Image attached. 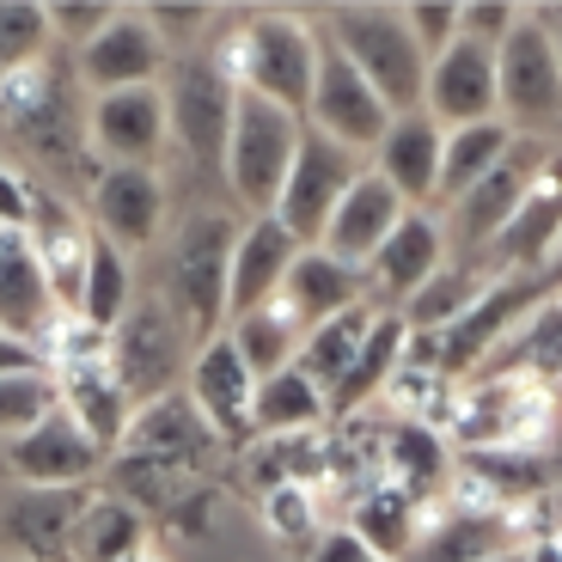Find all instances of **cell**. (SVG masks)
I'll list each match as a JSON object with an SVG mask.
<instances>
[{
  "label": "cell",
  "mask_w": 562,
  "mask_h": 562,
  "mask_svg": "<svg viewBox=\"0 0 562 562\" xmlns=\"http://www.w3.org/2000/svg\"><path fill=\"white\" fill-rule=\"evenodd\" d=\"M318 43L324 37L300 13H251L239 31L221 37L214 61L226 68V80L239 86V92L306 116L312 80H318Z\"/></svg>",
  "instance_id": "obj_1"
},
{
  "label": "cell",
  "mask_w": 562,
  "mask_h": 562,
  "mask_svg": "<svg viewBox=\"0 0 562 562\" xmlns=\"http://www.w3.org/2000/svg\"><path fill=\"white\" fill-rule=\"evenodd\" d=\"M324 43L349 56V68L380 92L392 116L422 111L428 56H422L416 31L404 25V7H330L324 13Z\"/></svg>",
  "instance_id": "obj_2"
},
{
  "label": "cell",
  "mask_w": 562,
  "mask_h": 562,
  "mask_svg": "<svg viewBox=\"0 0 562 562\" xmlns=\"http://www.w3.org/2000/svg\"><path fill=\"white\" fill-rule=\"evenodd\" d=\"M233 239H239V221H233V214H214V209H196L178 233H171L166 276H159V300L178 312V324L196 337V349L221 337V324H226V269H233Z\"/></svg>",
  "instance_id": "obj_3"
},
{
  "label": "cell",
  "mask_w": 562,
  "mask_h": 562,
  "mask_svg": "<svg viewBox=\"0 0 562 562\" xmlns=\"http://www.w3.org/2000/svg\"><path fill=\"white\" fill-rule=\"evenodd\" d=\"M300 135H306V116L239 92V104H233V135H226V166H221V178L239 196V209L276 214V196H281V183H288L294 154H300Z\"/></svg>",
  "instance_id": "obj_4"
},
{
  "label": "cell",
  "mask_w": 562,
  "mask_h": 562,
  "mask_svg": "<svg viewBox=\"0 0 562 562\" xmlns=\"http://www.w3.org/2000/svg\"><path fill=\"white\" fill-rule=\"evenodd\" d=\"M495 111L507 128H526V135L562 123V56L538 7H526L520 25L495 49Z\"/></svg>",
  "instance_id": "obj_5"
},
{
  "label": "cell",
  "mask_w": 562,
  "mask_h": 562,
  "mask_svg": "<svg viewBox=\"0 0 562 562\" xmlns=\"http://www.w3.org/2000/svg\"><path fill=\"white\" fill-rule=\"evenodd\" d=\"M190 361H196V337L183 330L178 312L159 294L135 300V306L123 312V324L104 337V367L116 373L128 404H147V397L171 392V380L190 373Z\"/></svg>",
  "instance_id": "obj_6"
},
{
  "label": "cell",
  "mask_w": 562,
  "mask_h": 562,
  "mask_svg": "<svg viewBox=\"0 0 562 562\" xmlns=\"http://www.w3.org/2000/svg\"><path fill=\"white\" fill-rule=\"evenodd\" d=\"M166 92V128L178 140V154L202 171V178H221L226 166V135H233V104H239V86L226 80V68L214 56H183L171 61Z\"/></svg>",
  "instance_id": "obj_7"
},
{
  "label": "cell",
  "mask_w": 562,
  "mask_h": 562,
  "mask_svg": "<svg viewBox=\"0 0 562 562\" xmlns=\"http://www.w3.org/2000/svg\"><path fill=\"white\" fill-rule=\"evenodd\" d=\"M361 171L367 166L349 147H337L330 135L306 128V135H300V154H294V171H288V183H281V196H276V221L288 226L300 245H318L330 214H337V202L349 196V183L361 178Z\"/></svg>",
  "instance_id": "obj_8"
},
{
  "label": "cell",
  "mask_w": 562,
  "mask_h": 562,
  "mask_svg": "<svg viewBox=\"0 0 562 562\" xmlns=\"http://www.w3.org/2000/svg\"><path fill=\"white\" fill-rule=\"evenodd\" d=\"M318 37H324V31H318ZM306 128L330 135L337 147H349V154H373V147L385 140V128H392L385 99L349 68L342 49H330V43H318V80H312Z\"/></svg>",
  "instance_id": "obj_9"
},
{
  "label": "cell",
  "mask_w": 562,
  "mask_h": 562,
  "mask_svg": "<svg viewBox=\"0 0 562 562\" xmlns=\"http://www.w3.org/2000/svg\"><path fill=\"white\" fill-rule=\"evenodd\" d=\"M544 300V281L532 276H507V281H490L477 294V306L464 312L459 324L440 330V380H464V373H477L507 337H514V324H526Z\"/></svg>",
  "instance_id": "obj_10"
},
{
  "label": "cell",
  "mask_w": 562,
  "mask_h": 562,
  "mask_svg": "<svg viewBox=\"0 0 562 562\" xmlns=\"http://www.w3.org/2000/svg\"><path fill=\"white\" fill-rule=\"evenodd\" d=\"M532 507H514V514H490V507H440L435 502H416V550L404 562H490L502 550H520V532Z\"/></svg>",
  "instance_id": "obj_11"
},
{
  "label": "cell",
  "mask_w": 562,
  "mask_h": 562,
  "mask_svg": "<svg viewBox=\"0 0 562 562\" xmlns=\"http://www.w3.org/2000/svg\"><path fill=\"white\" fill-rule=\"evenodd\" d=\"M104 464H111V452L92 447L74 428V416H61V409H49L31 435L0 447V471H13L25 490H92V477Z\"/></svg>",
  "instance_id": "obj_12"
},
{
  "label": "cell",
  "mask_w": 562,
  "mask_h": 562,
  "mask_svg": "<svg viewBox=\"0 0 562 562\" xmlns=\"http://www.w3.org/2000/svg\"><path fill=\"white\" fill-rule=\"evenodd\" d=\"M166 43L147 25V7H116V19L99 31V37L74 49V68H80V86L99 99V92H128V86H159L166 74Z\"/></svg>",
  "instance_id": "obj_13"
},
{
  "label": "cell",
  "mask_w": 562,
  "mask_h": 562,
  "mask_svg": "<svg viewBox=\"0 0 562 562\" xmlns=\"http://www.w3.org/2000/svg\"><path fill=\"white\" fill-rule=\"evenodd\" d=\"M166 92L159 86H128V92H99L86 111V147L104 166H154L166 154Z\"/></svg>",
  "instance_id": "obj_14"
},
{
  "label": "cell",
  "mask_w": 562,
  "mask_h": 562,
  "mask_svg": "<svg viewBox=\"0 0 562 562\" xmlns=\"http://www.w3.org/2000/svg\"><path fill=\"white\" fill-rule=\"evenodd\" d=\"M440 269H447V221H435L428 209H404V221L385 233V245L361 276L367 294L380 300V312H404V300L422 281H435Z\"/></svg>",
  "instance_id": "obj_15"
},
{
  "label": "cell",
  "mask_w": 562,
  "mask_h": 562,
  "mask_svg": "<svg viewBox=\"0 0 562 562\" xmlns=\"http://www.w3.org/2000/svg\"><path fill=\"white\" fill-rule=\"evenodd\" d=\"M459 507H490V514H514V507H538L557 483H550V459L538 447H471L459 459Z\"/></svg>",
  "instance_id": "obj_16"
},
{
  "label": "cell",
  "mask_w": 562,
  "mask_h": 562,
  "mask_svg": "<svg viewBox=\"0 0 562 562\" xmlns=\"http://www.w3.org/2000/svg\"><path fill=\"white\" fill-rule=\"evenodd\" d=\"M190 404L202 409L209 435L226 440V447H245V440H257V428H251L257 380H251V367L239 361V349L226 342V330H221L214 342H202L196 361H190Z\"/></svg>",
  "instance_id": "obj_17"
},
{
  "label": "cell",
  "mask_w": 562,
  "mask_h": 562,
  "mask_svg": "<svg viewBox=\"0 0 562 562\" xmlns=\"http://www.w3.org/2000/svg\"><path fill=\"white\" fill-rule=\"evenodd\" d=\"M92 233L111 239L116 251H140L166 226V183L154 166H104L92 178Z\"/></svg>",
  "instance_id": "obj_18"
},
{
  "label": "cell",
  "mask_w": 562,
  "mask_h": 562,
  "mask_svg": "<svg viewBox=\"0 0 562 562\" xmlns=\"http://www.w3.org/2000/svg\"><path fill=\"white\" fill-rule=\"evenodd\" d=\"M306 245L276 221V214H251L233 239V269H226V324L245 318V312H263L281 294V281L294 269V257Z\"/></svg>",
  "instance_id": "obj_19"
},
{
  "label": "cell",
  "mask_w": 562,
  "mask_h": 562,
  "mask_svg": "<svg viewBox=\"0 0 562 562\" xmlns=\"http://www.w3.org/2000/svg\"><path fill=\"white\" fill-rule=\"evenodd\" d=\"M0 116L13 123L19 140L37 147L43 159L80 154V135H74V116H68V86L49 68V56H43L37 68H19V74L0 80Z\"/></svg>",
  "instance_id": "obj_20"
},
{
  "label": "cell",
  "mask_w": 562,
  "mask_h": 562,
  "mask_svg": "<svg viewBox=\"0 0 562 562\" xmlns=\"http://www.w3.org/2000/svg\"><path fill=\"white\" fill-rule=\"evenodd\" d=\"M544 154H550V147H538V140H514L502 166H495L490 178H477L459 202H452V226H459V245L483 251V245L502 239L507 221H514V209H520L526 190H532V178H538V166H544Z\"/></svg>",
  "instance_id": "obj_21"
},
{
  "label": "cell",
  "mask_w": 562,
  "mask_h": 562,
  "mask_svg": "<svg viewBox=\"0 0 562 562\" xmlns=\"http://www.w3.org/2000/svg\"><path fill=\"white\" fill-rule=\"evenodd\" d=\"M422 111L435 116L440 128H471L490 123L495 111V49L459 37L447 56L428 61V92H422Z\"/></svg>",
  "instance_id": "obj_22"
},
{
  "label": "cell",
  "mask_w": 562,
  "mask_h": 562,
  "mask_svg": "<svg viewBox=\"0 0 562 562\" xmlns=\"http://www.w3.org/2000/svg\"><path fill=\"white\" fill-rule=\"evenodd\" d=\"M92 490H25L19 483L0 502V544L19 550V562H68L74 520Z\"/></svg>",
  "instance_id": "obj_23"
},
{
  "label": "cell",
  "mask_w": 562,
  "mask_h": 562,
  "mask_svg": "<svg viewBox=\"0 0 562 562\" xmlns=\"http://www.w3.org/2000/svg\"><path fill=\"white\" fill-rule=\"evenodd\" d=\"M562 245V147H550L544 166H538L532 190H526V202L514 209V221H507V233L490 245V257L514 276H532V269H550V257H557Z\"/></svg>",
  "instance_id": "obj_24"
},
{
  "label": "cell",
  "mask_w": 562,
  "mask_h": 562,
  "mask_svg": "<svg viewBox=\"0 0 562 562\" xmlns=\"http://www.w3.org/2000/svg\"><path fill=\"white\" fill-rule=\"evenodd\" d=\"M276 306L294 318V330L306 337V330H318V324L342 318V312L367 306V276L349 263H337L330 251H318V245H306V251L294 257V269H288V281H281Z\"/></svg>",
  "instance_id": "obj_25"
},
{
  "label": "cell",
  "mask_w": 562,
  "mask_h": 562,
  "mask_svg": "<svg viewBox=\"0 0 562 562\" xmlns=\"http://www.w3.org/2000/svg\"><path fill=\"white\" fill-rule=\"evenodd\" d=\"M404 221V202H397V190L380 178V171L367 166L361 178L349 183V196L337 202V214H330V226H324L318 251H330L337 263L349 269H367L373 263V251L385 245V233Z\"/></svg>",
  "instance_id": "obj_26"
},
{
  "label": "cell",
  "mask_w": 562,
  "mask_h": 562,
  "mask_svg": "<svg viewBox=\"0 0 562 562\" xmlns=\"http://www.w3.org/2000/svg\"><path fill=\"white\" fill-rule=\"evenodd\" d=\"M440 147H447V128H440L428 111L392 116L385 140L373 147V171H380V178L397 190V202H404V209H428V202H435Z\"/></svg>",
  "instance_id": "obj_27"
},
{
  "label": "cell",
  "mask_w": 562,
  "mask_h": 562,
  "mask_svg": "<svg viewBox=\"0 0 562 562\" xmlns=\"http://www.w3.org/2000/svg\"><path fill=\"white\" fill-rule=\"evenodd\" d=\"M0 330L43 355V337L56 330V294L43 281V263L31 251V233L0 226Z\"/></svg>",
  "instance_id": "obj_28"
},
{
  "label": "cell",
  "mask_w": 562,
  "mask_h": 562,
  "mask_svg": "<svg viewBox=\"0 0 562 562\" xmlns=\"http://www.w3.org/2000/svg\"><path fill=\"white\" fill-rule=\"evenodd\" d=\"M31 251L43 263V281L56 294L61 318H80V288H86V257H92V226H80L56 196L37 190V214H31Z\"/></svg>",
  "instance_id": "obj_29"
},
{
  "label": "cell",
  "mask_w": 562,
  "mask_h": 562,
  "mask_svg": "<svg viewBox=\"0 0 562 562\" xmlns=\"http://www.w3.org/2000/svg\"><path fill=\"white\" fill-rule=\"evenodd\" d=\"M56 380V409L61 416H74V428H80L92 447L116 452L123 447V428H128V392L116 385V373L104 361H80V367H56L49 373Z\"/></svg>",
  "instance_id": "obj_30"
},
{
  "label": "cell",
  "mask_w": 562,
  "mask_h": 562,
  "mask_svg": "<svg viewBox=\"0 0 562 562\" xmlns=\"http://www.w3.org/2000/svg\"><path fill=\"white\" fill-rule=\"evenodd\" d=\"M214 447L202 409L190 404V392H159L147 404L128 409L123 447L116 452H154V459H178V464H202V452Z\"/></svg>",
  "instance_id": "obj_31"
},
{
  "label": "cell",
  "mask_w": 562,
  "mask_h": 562,
  "mask_svg": "<svg viewBox=\"0 0 562 562\" xmlns=\"http://www.w3.org/2000/svg\"><path fill=\"white\" fill-rule=\"evenodd\" d=\"M404 337H409L404 312H380V306H373V324H367V337H361V349H355L349 373H342V385H337V392L324 397L330 422L361 416V409L373 404V397H385V385H392L397 361H404Z\"/></svg>",
  "instance_id": "obj_32"
},
{
  "label": "cell",
  "mask_w": 562,
  "mask_h": 562,
  "mask_svg": "<svg viewBox=\"0 0 562 562\" xmlns=\"http://www.w3.org/2000/svg\"><path fill=\"white\" fill-rule=\"evenodd\" d=\"M385 471L409 502H435L452 477V452H447V435L428 428V422H392L385 428Z\"/></svg>",
  "instance_id": "obj_33"
},
{
  "label": "cell",
  "mask_w": 562,
  "mask_h": 562,
  "mask_svg": "<svg viewBox=\"0 0 562 562\" xmlns=\"http://www.w3.org/2000/svg\"><path fill=\"white\" fill-rule=\"evenodd\" d=\"M140 550H147V514H135L123 495H86L68 562H128Z\"/></svg>",
  "instance_id": "obj_34"
},
{
  "label": "cell",
  "mask_w": 562,
  "mask_h": 562,
  "mask_svg": "<svg viewBox=\"0 0 562 562\" xmlns=\"http://www.w3.org/2000/svg\"><path fill=\"white\" fill-rule=\"evenodd\" d=\"M330 409H324V392L294 373V367H281L269 380H257V404H251V428L257 440H288V435H318Z\"/></svg>",
  "instance_id": "obj_35"
},
{
  "label": "cell",
  "mask_w": 562,
  "mask_h": 562,
  "mask_svg": "<svg viewBox=\"0 0 562 562\" xmlns=\"http://www.w3.org/2000/svg\"><path fill=\"white\" fill-rule=\"evenodd\" d=\"M490 380H557L562 373V300H544L532 318L483 361Z\"/></svg>",
  "instance_id": "obj_36"
},
{
  "label": "cell",
  "mask_w": 562,
  "mask_h": 562,
  "mask_svg": "<svg viewBox=\"0 0 562 562\" xmlns=\"http://www.w3.org/2000/svg\"><path fill=\"white\" fill-rule=\"evenodd\" d=\"M507 147H514V128L502 123V116H490V123H471V128H447V147H440V183H435V202H459L464 190L477 178H490L495 166L507 159Z\"/></svg>",
  "instance_id": "obj_37"
},
{
  "label": "cell",
  "mask_w": 562,
  "mask_h": 562,
  "mask_svg": "<svg viewBox=\"0 0 562 562\" xmlns=\"http://www.w3.org/2000/svg\"><path fill=\"white\" fill-rule=\"evenodd\" d=\"M111 495H123L135 514H171L183 495L196 490V464L154 459V452H111Z\"/></svg>",
  "instance_id": "obj_38"
},
{
  "label": "cell",
  "mask_w": 562,
  "mask_h": 562,
  "mask_svg": "<svg viewBox=\"0 0 562 562\" xmlns=\"http://www.w3.org/2000/svg\"><path fill=\"white\" fill-rule=\"evenodd\" d=\"M128 306H135V263H128V251H116L111 239L92 233L86 288H80V324H86V330H99V337H111Z\"/></svg>",
  "instance_id": "obj_39"
},
{
  "label": "cell",
  "mask_w": 562,
  "mask_h": 562,
  "mask_svg": "<svg viewBox=\"0 0 562 562\" xmlns=\"http://www.w3.org/2000/svg\"><path fill=\"white\" fill-rule=\"evenodd\" d=\"M349 532L380 562H404L409 550H416V502H409L397 483H373V490L349 507Z\"/></svg>",
  "instance_id": "obj_40"
},
{
  "label": "cell",
  "mask_w": 562,
  "mask_h": 562,
  "mask_svg": "<svg viewBox=\"0 0 562 562\" xmlns=\"http://www.w3.org/2000/svg\"><path fill=\"white\" fill-rule=\"evenodd\" d=\"M367 324H373V300L355 306V312H342V318H330V324H318V330H306L300 349H294V373H306V380L330 397L342 385V373H349L355 349H361Z\"/></svg>",
  "instance_id": "obj_41"
},
{
  "label": "cell",
  "mask_w": 562,
  "mask_h": 562,
  "mask_svg": "<svg viewBox=\"0 0 562 562\" xmlns=\"http://www.w3.org/2000/svg\"><path fill=\"white\" fill-rule=\"evenodd\" d=\"M226 342H233L239 361L251 367V380H269V373H281V367H294L300 330H294V318L269 300L263 312H245V318L226 324Z\"/></svg>",
  "instance_id": "obj_42"
},
{
  "label": "cell",
  "mask_w": 562,
  "mask_h": 562,
  "mask_svg": "<svg viewBox=\"0 0 562 562\" xmlns=\"http://www.w3.org/2000/svg\"><path fill=\"white\" fill-rule=\"evenodd\" d=\"M483 288H490V281L477 276V263L440 269L435 281H422L416 294L404 300V324H409V330H447V324H459L464 312L477 306Z\"/></svg>",
  "instance_id": "obj_43"
},
{
  "label": "cell",
  "mask_w": 562,
  "mask_h": 562,
  "mask_svg": "<svg viewBox=\"0 0 562 562\" xmlns=\"http://www.w3.org/2000/svg\"><path fill=\"white\" fill-rule=\"evenodd\" d=\"M49 49H56L49 7L43 0H0V80L19 68H37Z\"/></svg>",
  "instance_id": "obj_44"
},
{
  "label": "cell",
  "mask_w": 562,
  "mask_h": 562,
  "mask_svg": "<svg viewBox=\"0 0 562 562\" xmlns=\"http://www.w3.org/2000/svg\"><path fill=\"white\" fill-rule=\"evenodd\" d=\"M49 409H56V380L49 373H13V380H0V447L31 435Z\"/></svg>",
  "instance_id": "obj_45"
},
{
  "label": "cell",
  "mask_w": 562,
  "mask_h": 562,
  "mask_svg": "<svg viewBox=\"0 0 562 562\" xmlns=\"http://www.w3.org/2000/svg\"><path fill=\"white\" fill-rule=\"evenodd\" d=\"M263 526L276 538H288V544L312 538V526H318V495H312V483H276V490H263Z\"/></svg>",
  "instance_id": "obj_46"
},
{
  "label": "cell",
  "mask_w": 562,
  "mask_h": 562,
  "mask_svg": "<svg viewBox=\"0 0 562 562\" xmlns=\"http://www.w3.org/2000/svg\"><path fill=\"white\" fill-rule=\"evenodd\" d=\"M111 19H116L111 0H49V31H56V43H74V49H86Z\"/></svg>",
  "instance_id": "obj_47"
},
{
  "label": "cell",
  "mask_w": 562,
  "mask_h": 562,
  "mask_svg": "<svg viewBox=\"0 0 562 562\" xmlns=\"http://www.w3.org/2000/svg\"><path fill=\"white\" fill-rule=\"evenodd\" d=\"M147 25L159 31V43H166V56H171V49H190V43L214 25V7H196V0H159V7H147Z\"/></svg>",
  "instance_id": "obj_48"
},
{
  "label": "cell",
  "mask_w": 562,
  "mask_h": 562,
  "mask_svg": "<svg viewBox=\"0 0 562 562\" xmlns=\"http://www.w3.org/2000/svg\"><path fill=\"white\" fill-rule=\"evenodd\" d=\"M404 25L416 31L422 56L435 61L459 43V7H452V0H416V7H404Z\"/></svg>",
  "instance_id": "obj_49"
},
{
  "label": "cell",
  "mask_w": 562,
  "mask_h": 562,
  "mask_svg": "<svg viewBox=\"0 0 562 562\" xmlns=\"http://www.w3.org/2000/svg\"><path fill=\"white\" fill-rule=\"evenodd\" d=\"M526 7H514V0H464L459 7V37L483 43V49H502V37L514 25H520Z\"/></svg>",
  "instance_id": "obj_50"
},
{
  "label": "cell",
  "mask_w": 562,
  "mask_h": 562,
  "mask_svg": "<svg viewBox=\"0 0 562 562\" xmlns=\"http://www.w3.org/2000/svg\"><path fill=\"white\" fill-rule=\"evenodd\" d=\"M31 214H37V183L19 178L13 166H0V226L7 233H25Z\"/></svg>",
  "instance_id": "obj_51"
},
{
  "label": "cell",
  "mask_w": 562,
  "mask_h": 562,
  "mask_svg": "<svg viewBox=\"0 0 562 562\" xmlns=\"http://www.w3.org/2000/svg\"><path fill=\"white\" fill-rule=\"evenodd\" d=\"M306 562H380L373 557V550L361 544V538L349 532V526H330V532L318 538V544H312V557Z\"/></svg>",
  "instance_id": "obj_52"
},
{
  "label": "cell",
  "mask_w": 562,
  "mask_h": 562,
  "mask_svg": "<svg viewBox=\"0 0 562 562\" xmlns=\"http://www.w3.org/2000/svg\"><path fill=\"white\" fill-rule=\"evenodd\" d=\"M13 373H49V361H43L31 342H19V337L0 330V380H13Z\"/></svg>",
  "instance_id": "obj_53"
},
{
  "label": "cell",
  "mask_w": 562,
  "mask_h": 562,
  "mask_svg": "<svg viewBox=\"0 0 562 562\" xmlns=\"http://www.w3.org/2000/svg\"><path fill=\"white\" fill-rule=\"evenodd\" d=\"M526 562H562V538L557 532H538L532 544H526Z\"/></svg>",
  "instance_id": "obj_54"
},
{
  "label": "cell",
  "mask_w": 562,
  "mask_h": 562,
  "mask_svg": "<svg viewBox=\"0 0 562 562\" xmlns=\"http://www.w3.org/2000/svg\"><path fill=\"white\" fill-rule=\"evenodd\" d=\"M538 13H544L550 37H557V56H562V7H538Z\"/></svg>",
  "instance_id": "obj_55"
},
{
  "label": "cell",
  "mask_w": 562,
  "mask_h": 562,
  "mask_svg": "<svg viewBox=\"0 0 562 562\" xmlns=\"http://www.w3.org/2000/svg\"><path fill=\"white\" fill-rule=\"evenodd\" d=\"M550 514H557V520H562V483H557V490H550Z\"/></svg>",
  "instance_id": "obj_56"
},
{
  "label": "cell",
  "mask_w": 562,
  "mask_h": 562,
  "mask_svg": "<svg viewBox=\"0 0 562 562\" xmlns=\"http://www.w3.org/2000/svg\"><path fill=\"white\" fill-rule=\"evenodd\" d=\"M490 562H526V550H502V557H490Z\"/></svg>",
  "instance_id": "obj_57"
},
{
  "label": "cell",
  "mask_w": 562,
  "mask_h": 562,
  "mask_svg": "<svg viewBox=\"0 0 562 562\" xmlns=\"http://www.w3.org/2000/svg\"><path fill=\"white\" fill-rule=\"evenodd\" d=\"M140 562H166V557H159V550H140Z\"/></svg>",
  "instance_id": "obj_58"
},
{
  "label": "cell",
  "mask_w": 562,
  "mask_h": 562,
  "mask_svg": "<svg viewBox=\"0 0 562 562\" xmlns=\"http://www.w3.org/2000/svg\"><path fill=\"white\" fill-rule=\"evenodd\" d=\"M128 562H140V557H128Z\"/></svg>",
  "instance_id": "obj_59"
}]
</instances>
